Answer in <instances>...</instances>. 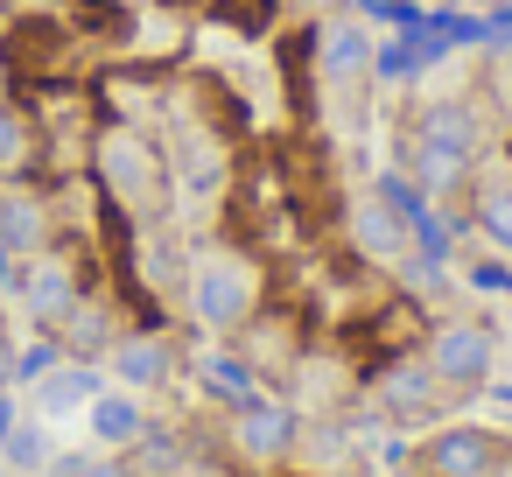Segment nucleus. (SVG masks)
<instances>
[{"label": "nucleus", "mask_w": 512, "mask_h": 477, "mask_svg": "<svg viewBox=\"0 0 512 477\" xmlns=\"http://www.w3.org/2000/svg\"><path fill=\"white\" fill-rule=\"evenodd\" d=\"M0 456H8L22 477H43V470H50V435H43V421H15V435H8V449H0Z\"/></svg>", "instance_id": "4be33fe9"}, {"label": "nucleus", "mask_w": 512, "mask_h": 477, "mask_svg": "<svg viewBox=\"0 0 512 477\" xmlns=\"http://www.w3.org/2000/svg\"><path fill=\"white\" fill-rule=\"evenodd\" d=\"M106 372L127 386V393H155L183 372V344L162 330V323H141V330H120V344L106 351Z\"/></svg>", "instance_id": "9b49d317"}, {"label": "nucleus", "mask_w": 512, "mask_h": 477, "mask_svg": "<svg viewBox=\"0 0 512 477\" xmlns=\"http://www.w3.org/2000/svg\"><path fill=\"white\" fill-rule=\"evenodd\" d=\"M120 330H127V323H120L113 295H99V288H92V295H85V302H78V309H71V316L57 323V344H64V358L106 365V351L120 344Z\"/></svg>", "instance_id": "f3484780"}, {"label": "nucleus", "mask_w": 512, "mask_h": 477, "mask_svg": "<svg viewBox=\"0 0 512 477\" xmlns=\"http://www.w3.org/2000/svg\"><path fill=\"white\" fill-rule=\"evenodd\" d=\"M267 295H274V281L253 246H204L197 267L183 274V316L204 337H239L267 309Z\"/></svg>", "instance_id": "f257e3e1"}, {"label": "nucleus", "mask_w": 512, "mask_h": 477, "mask_svg": "<svg viewBox=\"0 0 512 477\" xmlns=\"http://www.w3.org/2000/svg\"><path fill=\"white\" fill-rule=\"evenodd\" d=\"M15 295H22V309H29V323H36V330H57V323L92 295V274H85V260H78V253L43 246V253H29V260H22Z\"/></svg>", "instance_id": "1a4fd4ad"}, {"label": "nucleus", "mask_w": 512, "mask_h": 477, "mask_svg": "<svg viewBox=\"0 0 512 477\" xmlns=\"http://www.w3.org/2000/svg\"><path fill=\"white\" fill-rule=\"evenodd\" d=\"M64 365V344H57V330H36V344H22L15 351V386H36V379H50Z\"/></svg>", "instance_id": "5701e85b"}, {"label": "nucleus", "mask_w": 512, "mask_h": 477, "mask_svg": "<svg viewBox=\"0 0 512 477\" xmlns=\"http://www.w3.org/2000/svg\"><path fill=\"white\" fill-rule=\"evenodd\" d=\"M498 477H512V449H505V463H498Z\"/></svg>", "instance_id": "c756f323"}, {"label": "nucleus", "mask_w": 512, "mask_h": 477, "mask_svg": "<svg viewBox=\"0 0 512 477\" xmlns=\"http://www.w3.org/2000/svg\"><path fill=\"white\" fill-rule=\"evenodd\" d=\"M505 99H512V92H505Z\"/></svg>", "instance_id": "473e14b6"}, {"label": "nucleus", "mask_w": 512, "mask_h": 477, "mask_svg": "<svg viewBox=\"0 0 512 477\" xmlns=\"http://www.w3.org/2000/svg\"><path fill=\"white\" fill-rule=\"evenodd\" d=\"M344 239H351V253L365 260V267H393V260H407V225H400V211L372 190V197H358L351 211H344Z\"/></svg>", "instance_id": "2eb2a0df"}, {"label": "nucleus", "mask_w": 512, "mask_h": 477, "mask_svg": "<svg viewBox=\"0 0 512 477\" xmlns=\"http://www.w3.org/2000/svg\"><path fill=\"white\" fill-rule=\"evenodd\" d=\"M190 379H197V393H204L218 414H225V407H239V400H253V393H267V379L239 358V344H232V337H218L211 351H197V358H190Z\"/></svg>", "instance_id": "dca6fc26"}, {"label": "nucleus", "mask_w": 512, "mask_h": 477, "mask_svg": "<svg viewBox=\"0 0 512 477\" xmlns=\"http://www.w3.org/2000/svg\"><path fill=\"white\" fill-rule=\"evenodd\" d=\"M78 477H134V463H127V456H113V449H99V456H85V463H78Z\"/></svg>", "instance_id": "393cba45"}, {"label": "nucleus", "mask_w": 512, "mask_h": 477, "mask_svg": "<svg viewBox=\"0 0 512 477\" xmlns=\"http://www.w3.org/2000/svg\"><path fill=\"white\" fill-rule=\"evenodd\" d=\"M15 421H22V407H15V386H0V449H8Z\"/></svg>", "instance_id": "a878e982"}, {"label": "nucleus", "mask_w": 512, "mask_h": 477, "mask_svg": "<svg viewBox=\"0 0 512 477\" xmlns=\"http://www.w3.org/2000/svg\"><path fill=\"white\" fill-rule=\"evenodd\" d=\"M232 344H239V358H246L260 379H274V386H281V379H288V365L309 351V316H295V309H274V302H267V309H260Z\"/></svg>", "instance_id": "f8f14e48"}, {"label": "nucleus", "mask_w": 512, "mask_h": 477, "mask_svg": "<svg viewBox=\"0 0 512 477\" xmlns=\"http://www.w3.org/2000/svg\"><path fill=\"white\" fill-rule=\"evenodd\" d=\"M365 400H372V414H386L393 428H414V421H442L456 400L435 386V372H428V358H421V344L414 351H400V358H379L372 372H365Z\"/></svg>", "instance_id": "0eeeda50"}, {"label": "nucleus", "mask_w": 512, "mask_h": 477, "mask_svg": "<svg viewBox=\"0 0 512 477\" xmlns=\"http://www.w3.org/2000/svg\"><path fill=\"white\" fill-rule=\"evenodd\" d=\"M463 232H477L484 246L512 253V183H477L470 190V218H456Z\"/></svg>", "instance_id": "aec40b11"}, {"label": "nucleus", "mask_w": 512, "mask_h": 477, "mask_svg": "<svg viewBox=\"0 0 512 477\" xmlns=\"http://www.w3.org/2000/svg\"><path fill=\"white\" fill-rule=\"evenodd\" d=\"M505 449H512V435H498V428H484V421H442V428L414 449V463H421L428 477H498Z\"/></svg>", "instance_id": "9d476101"}, {"label": "nucleus", "mask_w": 512, "mask_h": 477, "mask_svg": "<svg viewBox=\"0 0 512 477\" xmlns=\"http://www.w3.org/2000/svg\"><path fill=\"white\" fill-rule=\"evenodd\" d=\"M386 477H428V470H421V463H414V456H400V463H393V470H386Z\"/></svg>", "instance_id": "cd10ccee"}, {"label": "nucleus", "mask_w": 512, "mask_h": 477, "mask_svg": "<svg viewBox=\"0 0 512 477\" xmlns=\"http://www.w3.org/2000/svg\"><path fill=\"white\" fill-rule=\"evenodd\" d=\"M358 393H365L358 351H351V344H316V337H309V351H302V358L288 365V379H281V400H288L302 421H337Z\"/></svg>", "instance_id": "423d86ee"}, {"label": "nucleus", "mask_w": 512, "mask_h": 477, "mask_svg": "<svg viewBox=\"0 0 512 477\" xmlns=\"http://www.w3.org/2000/svg\"><path fill=\"white\" fill-rule=\"evenodd\" d=\"M204 8L211 15H225L239 36H267L274 29V8H281V0H204Z\"/></svg>", "instance_id": "b1692460"}, {"label": "nucleus", "mask_w": 512, "mask_h": 477, "mask_svg": "<svg viewBox=\"0 0 512 477\" xmlns=\"http://www.w3.org/2000/svg\"><path fill=\"white\" fill-rule=\"evenodd\" d=\"M372 57H379V43H372V29L358 15H337V22L316 29V71H323L330 92H365Z\"/></svg>", "instance_id": "ddd939ff"}, {"label": "nucleus", "mask_w": 512, "mask_h": 477, "mask_svg": "<svg viewBox=\"0 0 512 477\" xmlns=\"http://www.w3.org/2000/svg\"><path fill=\"white\" fill-rule=\"evenodd\" d=\"M106 393V365H85V358H64L50 379H36V407L57 421V414H71V407H92Z\"/></svg>", "instance_id": "a211bd4d"}, {"label": "nucleus", "mask_w": 512, "mask_h": 477, "mask_svg": "<svg viewBox=\"0 0 512 477\" xmlns=\"http://www.w3.org/2000/svg\"><path fill=\"white\" fill-rule=\"evenodd\" d=\"M29 8H50V0H29Z\"/></svg>", "instance_id": "7c9ffc66"}, {"label": "nucleus", "mask_w": 512, "mask_h": 477, "mask_svg": "<svg viewBox=\"0 0 512 477\" xmlns=\"http://www.w3.org/2000/svg\"><path fill=\"white\" fill-rule=\"evenodd\" d=\"M0 302H8V288H0Z\"/></svg>", "instance_id": "2f4dec72"}, {"label": "nucleus", "mask_w": 512, "mask_h": 477, "mask_svg": "<svg viewBox=\"0 0 512 477\" xmlns=\"http://www.w3.org/2000/svg\"><path fill=\"white\" fill-rule=\"evenodd\" d=\"M36 155H43V141H36V113L15 106V99H0V176L36 169Z\"/></svg>", "instance_id": "412c9836"}, {"label": "nucleus", "mask_w": 512, "mask_h": 477, "mask_svg": "<svg viewBox=\"0 0 512 477\" xmlns=\"http://www.w3.org/2000/svg\"><path fill=\"white\" fill-rule=\"evenodd\" d=\"M295 442H302V414L267 386V393H253V400H239V407H225V435H218V449L246 470V477H274V470H288L295 463Z\"/></svg>", "instance_id": "20e7f679"}, {"label": "nucleus", "mask_w": 512, "mask_h": 477, "mask_svg": "<svg viewBox=\"0 0 512 477\" xmlns=\"http://www.w3.org/2000/svg\"><path fill=\"white\" fill-rule=\"evenodd\" d=\"M92 176H99L106 204L127 211L134 225H155V218L169 211V155H162V141H155L148 127H134V120H113V127L92 134Z\"/></svg>", "instance_id": "f03ea898"}, {"label": "nucleus", "mask_w": 512, "mask_h": 477, "mask_svg": "<svg viewBox=\"0 0 512 477\" xmlns=\"http://www.w3.org/2000/svg\"><path fill=\"white\" fill-rule=\"evenodd\" d=\"M0 386H15V344H8V330H0Z\"/></svg>", "instance_id": "bb28decb"}, {"label": "nucleus", "mask_w": 512, "mask_h": 477, "mask_svg": "<svg viewBox=\"0 0 512 477\" xmlns=\"http://www.w3.org/2000/svg\"><path fill=\"white\" fill-rule=\"evenodd\" d=\"M71 57H78V36L50 8H22L8 22V36H0V71H8L15 85H50Z\"/></svg>", "instance_id": "6e6552de"}, {"label": "nucleus", "mask_w": 512, "mask_h": 477, "mask_svg": "<svg viewBox=\"0 0 512 477\" xmlns=\"http://www.w3.org/2000/svg\"><path fill=\"white\" fill-rule=\"evenodd\" d=\"M421 358L449 400H477L498 372V330L484 316H435L421 330Z\"/></svg>", "instance_id": "39448f33"}, {"label": "nucleus", "mask_w": 512, "mask_h": 477, "mask_svg": "<svg viewBox=\"0 0 512 477\" xmlns=\"http://www.w3.org/2000/svg\"><path fill=\"white\" fill-rule=\"evenodd\" d=\"M477 155H484V113H477L470 92L428 99V106L414 113V127H407V176H414L428 197L470 183Z\"/></svg>", "instance_id": "7ed1b4c3"}, {"label": "nucleus", "mask_w": 512, "mask_h": 477, "mask_svg": "<svg viewBox=\"0 0 512 477\" xmlns=\"http://www.w3.org/2000/svg\"><path fill=\"white\" fill-rule=\"evenodd\" d=\"M0 239H8L22 260L57 246V218H50V190L43 183H8L0 176Z\"/></svg>", "instance_id": "4468645a"}, {"label": "nucleus", "mask_w": 512, "mask_h": 477, "mask_svg": "<svg viewBox=\"0 0 512 477\" xmlns=\"http://www.w3.org/2000/svg\"><path fill=\"white\" fill-rule=\"evenodd\" d=\"M85 414H92L99 449H113V456H120V449H134V442H141V428H148V407H141V393H127V386H106Z\"/></svg>", "instance_id": "6ab92c4d"}, {"label": "nucleus", "mask_w": 512, "mask_h": 477, "mask_svg": "<svg viewBox=\"0 0 512 477\" xmlns=\"http://www.w3.org/2000/svg\"><path fill=\"white\" fill-rule=\"evenodd\" d=\"M484 8H491V15H512V0H484Z\"/></svg>", "instance_id": "c85d7f7f"}]
</instances>
